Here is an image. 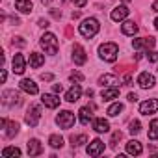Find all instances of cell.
Returning a JSON list of instances; mask_svg holds the SVG:
<instances>
[{
	"mask_svg": "<svg viewBox=\"0 0 158 158\" xmlns=\"http://www.w3.org/2000/svg\"><path fill=\"white\" fill-rule=\"evenodd\" d=\"M78 30H80V34H82L84 37L91 39V37H95V35L99 34V30H101V24H99V21H97V19L89 17V19H84V21L80 23Z\"/></svg>",
	"mask_w": 158,
	"mask_h": 158,
	"instance_id": "cell-1",
	"label": "cell"
},
{
	"mask_svg": "<svg viewBox=\"0 0 158 158\" xmlns=\"http://www.w3.org/2000/svg\"><path fill=\"white\" fill-rule=\"evenodd\" d=\"M39 45H41V48H43L47 54H50V56H54V54L58 52V47H60L58 37H56L54 34H50V32H45V34L41 35Z\"/></svg>",
	"mask_w": 158,
	"mask_h": 158,
	"instance_id": "cell-2",
	"label": "cell"
},
{
	"mask_svg": "<svg viewBox=\"0 0 158 158\" xmlns=\"http://www.w3.org/2000/svg\"><path fill=\"white\" fill-rule=\"evenodd\" d=\"M117 54H119V47L115 43H102L99 47V58L104 60V61H115L117 60Z\"/></svg>",
	"mask_w": 158,
	"mask_h": 158,
	"instance_id": "cell-3",
	"label": "cell"
},
{
	"mask_svg": "<svg viewBox=\"0 0 158 158\" xmlns=\"http://www.w3.org/2000/svg\"><path fill=\"white\" fill-rule=\"evenodd\" d=\"M74 121H76V117H74V114L73 112H69V110H63V112H60L58 115H56V123L60 125V128H71L73 125H74Z\"/></svg>",
	"mask_w": 158,
	"mask_h": 158,
	"instance_id": "cell-4",
	"label": "cell"
},
{
	"mask_svg": "<svg viewBox=\"0 0 158 158\" xmlns=\"http://www.w3.org/2000/svg\"><path fill=\"white\" fill-rule=\"evenodd\" d=\"M2 102L6 106H21L23 99H21V93L15 91V89H6L2 93Z\"/></svg>",
	"mask_w": 158,
	"mask_h": 158,
	"instance_id": "cell-5",
	"label": "cell"
},
{
	"mask_svg": "<svg viewBox=\"0 0 158 158\" xmlns=\"http://www.w3.org/2000/svg\"><path fill=\"white\" fill-rule=\"evenodd\" d=\"M154 37H136L132 39V47L134 50H151L154 47Z\"/></svg>",
	"mask_w": 158,
	"mask_h": 158,
	"instance_id": "cell-6",
	"label": "cell"
},
{
	"mask_svg": "<svg viewBox=\"0 0 158 158\" xmlns=\"http://www.w3.org/2000/svg\"><path fill=\"white\" fill-rule=\"evenodd\" d=\"M0 128H4L6 138H13V136L19 132V123L8 121V119H0Z\"/></svg>",
	"mask_w": 158,
	"mask_h": 158,
	"instance_id": "cell-7",
	"label": "cell"
},
{
	"mask_svg": "<svg viewBox=\"0 0 158 158\" xmlns=\"http://www.w3.org/2000/svg\"><path fill=\"white\" fill-rule=\"evenodd\" d=\"M39 119H41V108H39L37 104L30 106V110H28V114H26V123H28L30 127H37Z\"/></svg>",
	"mask_w": 158,
	"mask_h": 158,
	"instance_id": "cell-8",
	"label": "cell"
},
{
	"mask_svg": "<svg viewBox=\"0 0 158 158\" xmlns=\"http://www.w3.org/2000/svg\"><path fill=\"white\" fill-rule=\"evenodd\" d=\"M156 112H158V99H149L139 104V114H143V115L156 114Z\"/></svg>",
	"mask_w": 158,
	"mask_h": 158,
	"instance_id": "cell-9",
	"label": "cell"
},
{
	"mask_svg": "<svg viewBox=\"0 0 158 158\" xmlns=\"http://www.w3.org/2000/svg\"><path fill=\"white\" fill-rule=\"evenodd\" d=\"M86 60H88V56H86L84 47L82 45H74L73 47V61H74V65H84Z\"/></svg>",
	"mask_w": 158,
	"mask_h": 158,
	"instance_id": "cell-10",
	"label": "cell"
},
{
	"mask_svg": "<svg viewBox=\"0 0 158 158\" xmlns=\"http://www.w3.org/2000/svg\"><path fill=\"white\" fill-rule=\"evenodd\" d=\"M154 84H156V80L151 73H141L138 76V86L143 88V89H151V88H154Z\"/></svg>",
	"mask_w": 158,
	"mask_h": 158,
	"instance_id": "cell-11",
	"label": "cell"
},
{
	"mask_svg": "<svg viewBox=\"0 0 158 158\" xmlns=\"http://www.w3.org/2000/svg\"><path fill=\"white\" fill-rule=\"evenodd\" d=\"M128 13H130V10L123 4V6H117V8H114L112 10V13H110V17H112V21H115V23H119V21H125L127 17H128Z\"/></svg>",
	"mask_w": 158,
	"mask_h": 158,
	"instance_id": "cell-12",
	"label": "cell"
},
{
	"mask_svg": "<svg viewBox=\"0 0 158 158\" xmlns=\"http://www.w3.org/2000/svg\"><path fill=\"white\" fill-rule=\"evenodd\" d=\"M102 152H104V141H101L99 138H95L93 141H89V145H88V154L89 156H99Z\"/></svg>",
	"mask_w": 158,
	"mask_h": 158,
	"instance_id": "cell-13",
	"label": "cell"
},
{
	"mask_svg": "<svg viewBox=\"0 0 158 158\" xmlns=\"http://www.w3.org/2000/svg\"><path fill=\"white\" fill-rule=\"evenodd\" d=\"M19 88H21L23 91H26L28 95H37V91H39L37 84H35L34 80H30V78H23V80L19 82Z\"/></svg>",
	"mask_w": 158,
	"mask_h": 158,
	"instance_id": "cell-14",
	"label": "cell"
},
{
	"mask_svg": "<svg viewBox=\"0 0 158 158\" xmlns=\"http://www.w3.org/2000/svg\"><path fill=\"white\" fill-rule=\"evenodd\" d=\"M11 67H13V73L23 74L24 69H26V60H24V56H23V54H15V56H13V61H11Z\"/></svg>",
	"mask_w": 158,
	"mask_h": 158,
	"instance_id": "cell-15",
	"label": "cell"
},
{
	"mask_svg": "<svg viewBox=\"0 0 158 158\" xmlns=\"http://www.w3.org/2000/svg\"><path fill=\"white\" fill-rule=\"evenodd\" d=\"M101 97H102V101L110 102V101H114V99L119 97V88L117 86H108V88H104L101 91Z\"/></svg>",
	"mask_w": 158,
	"mask_h": 158,
	"instance_id": "cell-16",
	"label": "cell"
},
{
	"mask_svg": "<svg viewBox=\"0 0 158 158\" xmlns=\"http://www.w3.org/2000/svg\"><path fill=\"white\" fill-rule=\"evenodd\" d=\"M41 102L47 108H58L60 106V97H58V93H45L41 97Z\"/></svg>",
	"mask_w": 158,
	"mask_h": 158,
	"instance_id": "cell-17",
	"label": "cell"
},
{
	"mask_svg": "<svg viewBox=\"0 0 158 158\" xmlns=\"http://www.w3.org/2000/svg\"><path fill=\"white\" fill-rule=\"evenodd\" d=\"M80 95H82L80 84H73V88L65 93V101H67V102H76L78 99H80Z\"/></svg>",
	"mask_w": 158,
	"mask_h": 158,
	"instance_id": "cell-18",
	"label": "cell"
},
{
	"mask_svg": "<svg viewBox=\"0 0 158 158\" xmlns=\"http://www.w3.org/2000/svg\"><path fill=\"white\" fill-rule=\"evenodd\" d=\"M93 130L99 132V134L108 132V130H110V123H108L104 117H97V119H93Z\"/></svg>",
	"mask_w": 158,
	"mask_h": 158,
	"instance_id": "cell-19",
	"label": "cell"
},
{
	"mask_svg": "<svg viewBox=\"0 0 158 158\" xmlns=\"http://www.w3.org/2000/svg\"><path fill=\"white\" fill-rule=\"evenodd\" d=\"M28 63H30V67H32V69H39V67L45 63V56H43V54H39V52H32V54H30V58H28Z\"/></svg>",
	"mask_w": 158,
	"mask_h": 158,
	"instance_id": "cell-20",
	"label": "cell"
},
{
	"mask_svg": "<svg viewBox=\"0 0 158 158\" xmlns=\"http://www.w3.org/2000/svg\"><path fill=\"white\" fill-rule=\"evenodd\" d=\"M127 152L132 154V156H138V154L143 152V147H141V143H139L138 139H130V141L127 143Z\"/></svg>",
	"mask_w": 158,
	"mask_h": 158,
	"instance_id": "cell-21",
	"label": "cell"
},
{
	"mask_svg": "<svg viewBox=\"0 0 158 158\" xmlns=\"http://www.w3.org/2000/svg\"><path fill=\"white\" fill-rule=\"evenodd\" d=\"M121 32H123L125 35H136V34H138V24H136L134 21H125V23L121 24Z\"/></svg>",
	"mask_w": 158,
	"mask_h": 158,
	"instance_id": "cell-22",
	"label": "cell"
},
{
	"mask_svg": "<svg viewBox=\"0 0 158 158\" xmlns=\"http://www.w3.org/2000/svg\"><path fill=\"white\" fill-rule=\"evenodd\" d=\"M43 152V147L39 143V139H30L28 141V154L30 156H39Z\"/></svg>",
	"mask_w": 158,
	"mask_h": 158,
	"instance_id": "cell-23",
	"label": "cell"
},
{
	"mask_svg": "<svg viewBox=\"0 0 158 158\" xmlns=\"http://www.w3.org/2000/svg\"><path fill=\"white\" fill-rule=\"evenodd\" d=\"M99 84L104 86V88H108V86H115V84H119V78H117L115 74H102V76L99 78Z\"/></svg>",
	"mask_w": 158,
	"mask_h": 158,
	"instance_id": "cell-24",
	"label": "cell"
},
{
	"mask_svg": "<svg viewBox=\"0 0 158 158\" xmlns=\"http://www.w3.org/2000/svg\"><path fill=\"white\" fill-rule=\"evenodd\" d=\"M15 10H19L21 13H32L34 4L30 2V0H17V2H15Z\"/></svg>",
	"mask_w": 158,
	"mask_h": 158,
	"instance_id": "cell-25",
	"label": "cell"
},
{
	"mask_svg": "<svg viewBox=\"0 0 158 158\" xmlns=\"http://www.w3.org/2000/svg\"><path fill=\"white\" fill-rule=\"evenodd\" d=\"M78 119H80L82 125H89V121H91V110L88 106L80 108V112H78Z\"/></svg>",
	"mask_w": 158,
	"mask_h": 158,
	"instance_id": "cell-26",
	"label": "cell"
},
{
	"mask_svg": "<svg viewBox=\"0 0 158 158\" xmlns=\"http://www.w3.org/2000/svg\"><path fill=\"white\" fill-rule=\"evenodd\" d=\"M48 145H50L52 149H61V145H63V138H61L60 134H52V136L48 138Z\"/></svg>",
	"mask_w": 158,
	"mask_h": 158,
	"instance_id": "cell-27",
	"label": "cell"
},
{
	"mask_svg": "<svg viewBox=\"0 0 158 158\" xmlns=\"http://www.w3.org/2000/svg\"><path fill=\"white\" fill-rule=\"evenodd\" d=\"M149 139H158V119H152L149 125Z\"/></svg>",
	"mask_w": 158,
	"mask_h": 158,
	"instance_id": "cell-28",
	"label": "cell"
},
{
	"mask_svg": "<svg viewBox=\"0 0 158 158\" xmlns=\"http://www.w3.org/2000/svg\"><path fill=\"white\" fill-rule=\"evenodd\" d=\"M71 143H73V147H80V145L88 143V136H86V134H78V136H73V138H71Z\"/></svg>",
	"mask_w": 158,
	"mask_h": 158,
	"instance_id": "cell-29",
	"label": "cell"
},
{
	"mask_svg": "<svg viewBox=\"0 0 158 158\" xmlns=\"http://www.w3.org/2000/svg\"><path fill=\"white\" fill-rule=\"evenodd\" d=\"M121 112H123V104H121V102H114V104L108 108V112H106V114H108L110 117H115V115H119Z\"/></svg>",
	"mask_w": 158,
	"mask_h": 158,
	"instance_id": "cell-30",
	"label": "cell"
},
{
	"mask_svg": "<svg viewBox=\"0 0 158 158\" xmlns=\"http://www.w3.org/2000/svg\"><path fill=\"white\" fill-rule=\"evenodd\" d=\"M2 156L4 158H10V156H21V149L19 147H6L4 151H2Z\"/></svg>",
	"mask_w": 158,
	"mask_h": 158,
	"instance_id": "cell-31",
	"label": "cell"
},
{
	"mask_svg": "<svg viewBox=\"0 0 158 158\" xmlns=\"http://www.w3.org/2000/svg\"><path fill=\"white\" fill-rule=\"evenodd\" d=\"M128 130H130V134H138V132L141 130V123H139V121H132L130 127H128Z\"/></svg>",
	"mask_w": 158,
	"mask_h": 158,
	"instance_id": "cell-32",
	"label": "cell"
},
{
	"mask_svg": "<svg viewBox=\"0 0 158 158\" xmlns=\"http://www.w3.org/2000/svg\"><path fill=\"white\" fill-rule=\"evenodd\" d=\"M147 58H149V61L156 63V61H158V52H154V50L151 48V50H147Z\"/></svg>",
	"mask_w": 158,
	"mask_h": 158,
	"instance_id": "cell-33",
	"label": "cell"
},
{
	"mask_svg": "<svg viewBox=\"0 0 158 158\" xmlns=\"http://www.w3.org/2000/svg\"><path fill=\"white\" fill-rule=\"evenodd\" d=\"M69 78H71L73 82H82V80H84V74H82V73H73Z\"/></svg>",
	"mask_w": 158,
	"mask_h": 158,
	"instance_id": "cell-34",
	"label": "cell"
},
{
	"mask_svg": "<svg viewBox=\"0 0 158 158\" xmlns=\"http://www.w3.org/2000/svg\"><path fill=\"white\" fill-rule=\"evenodd\" d=\"M117 139H121V132H114V136H112V139H110V145H112V147H115Z\"/></svg>",
	"mask_w": 158,
	"mask_h": 158,
	"instance_id": "cell-35",
	"label": "cell"
},
{
	"mask_svg": "<svg viewBox=\"0 0 158 158\" xmlns=\"http://www.w3.org/2000/svg\"><path fill=\"white\" fill-rule=\"evenodd\" d=\"M73 4H74L76 8H84V6L88 4V0H73Z\"/></svg>",
	"mask_w": 158,
	"mask_h": 158,
	"instance_id": "cell-36",
	"label": "cell"
},
{
	"mask_svg": "<svg viewBox=\"0 0 158 158\" xmlns=\"http://www.w3.org/2000/svg\"><path fill=\"white\" fill-rule=\"evenodd\" d=\"M52 91H54V93H61V91H63V86H61V84H54V86H52Z\"/></svg>",
	"mask_w": 158,
	"mask_h": 158,
	"instance_id": "cell-37",
	"label": "cell"
},
{
	"mask_svg": "<svg viewBox=\"0 0 158 158\" xmlns=\"http://www.w3.org/2000/svg\"><path fill=\"white\" fill-rule=\"evenodd\" d=\"M41 78H43V80H47V82H50V80H52V78H54V76H52L50 73H47V74L43 73V74H41Z\"/></svg>",
	"mask_w": 158,
	"mask_h": 158,
	"instance_id": "cell-38",
	"label": "cell"
},
{
	"mask_svg": "<svg viewBox=\"0 0 158 158\" xmlns=\"http://www.w3.org/2000/svg\"><path fill=\"white\" fill-rule=\"evenodd\" d=\"M15 43H17L19 47H23V45H24V41H23V37H15V39H13V45H15Z\"/></svg>",
	"mask_w": 158,
	"mask_h": 158,
	"instance_id": "cell-39",
	"label": "cell"
},
{
	"mask_svg": "<svg viewBox=\"0 0 158 158\" xmlns=\"http://www.w3.org/2000/svg\"><path fill=\"white\" fill-rule=\"evenodd\" d=\"M128 101H130V102H136V101H138V95H136V93H128Z\"/></svg>",
	"mask_w": 158,
	"mask_h": 158,
	"instance_id": "cell-40",
	"label": "cell"
},
{
	"mask_svg": "<svg viewBox=\"0 0 158 158\" xmlns=\"http://www.w3.org/2000/svg\"><path fill=\"white\" fill-rule=\"evenodd\" d=\"M39 26H41V28H47V26H48V21H45V19H39Z\"/></svg>",
	"mask_w": 158,
	"mask_h": 158,
	"instance_id": "cell-41",
	"label": "cell"
},
{
	"mask_svg": "<svg viewBox=\"0 0 158 158\" xmlns=\"http://www.w3.org/2000/svg\"><path fill=\"white\" fill-rule=\"evenodd\" d=\"M123 80H125V84H127V86H130V82H132V76H130V74H127V76L123 78Z\"/></svg>",
	"mask_w": 158,
	"mask_h": 158,
	"instance_id": "cell-42",
	"label": "cell"
},
{
	"mask_svg": "<svg viewBox=\"0 0 158 158\" xmlns=\"http://www.w3.org/2000/svg\"><path fill=\"white\" fill-rule=\"evenodd\" d=\"M151 10L158 13V0H154V2H152V6H151Z\"/></svg>",
	"mask_w": 158,
	"mask_h": 158,
	"instance_id": "cell-43",
	"label": "cell"
},
{
	"mask_svg": "<svg viewBox=\"0 0 158 158\" xmlns=\"http://www.w3.org/2000/svg\"><path fill=\"white\" fill-rule=\"evenodd\" d=\"M50 13H52V17H56V19H60V17H61V11H56V10H52Z\"/></svg>",
	"mask_w": 158,
	"mask_h": 158,
	"instance_id": "cell-44",
	"label": "cell"
},
{
	"mask_svg": "<svg viewBox=\"0 0 158 158\" xmlns=\"http://www.w3.org/2000/svg\"><path fill=\"white\" fill-rule=\"evenodd\" d=\"M6 78H8V73H6V71H2V74H0V80L6 82Z\"/></svg>",
	"mask_w": 158,
	"mask_h": 158,
	"instance_id": "cell-45",
	"label": "cell"
},
{
	"mask_svg": "<svg viewBox=\"0 0 158 158\" xmlns=\"http://www.w3.org/2000/svg\"><path fill=\"white\" fill-rule=\"evenodd\" d=\"M154 28H156V30H158V17H156V19H154Z\"/></svg>",
	"mask_w": 158,
	"mask_h": 158,
	"instance_id": "cell-46",
	"label": "cell"
},
{
	"mask_svg": "<svg viewBox=\"0 0 158 158\" xmlns=\"http://www.w3.org/2000/svg\"><path fill=\"white\" fill-rule=\"evenodd\" d=\"M41 2H43V4H50V2H52V0H41Z\"/></svg>",
	"mask_w": 158,
	"mask_h": 158,
	"instance_id": "cell-47",
	"label": "cell"
},
{
	"mask_svg": "<svg viewBox=\"0 0 158 158\" xmlns=\"http://www.w3.org/2000/svg\"><path fill=\"white\" fill-rule=\"evenodd\" d=\"M123 2H130V0H123Z\"/></svg>",
	"mask_w": 158,
	"mask_h": 158,
	"instance_id": "cell-48",
	"label": "cell"
}]
</instances>
